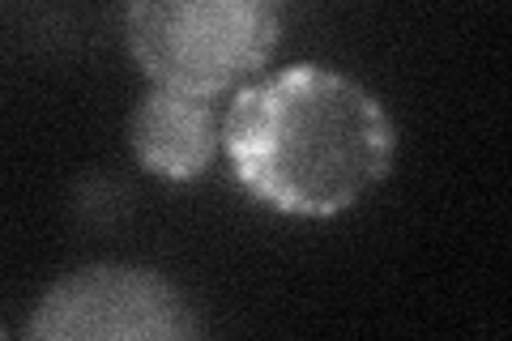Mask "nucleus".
<instances>
[{
  "instance_id": "4",
  "label": "nucleus",
  "mask_w": 512,
  "mask_h": 341,
  "mask_svg": "<svg viewBox=\"0 0 512 341\" xmlns=\"http://www.w3.org/2000/svg\"><path fill=\"white\" fill-rule=\"evenodd\" d=\"M128 145H133L137 162L150 175L188 184L214 162L222 145V124L210 99H192V94L154 86L128 120Z\"/></svg>"
},
{
  "instance_id": "1",
  "label": "nucleus",
  "mask_w": 512,
  "mask_h": 341,
  "mask_svg": "<svg viewBox=\"0 0 512 341\" xmlns=\"http://www.w3.org/2000/svg\"><path fill=\"white\" fill-rule=\"evenodd\" d=\"M393 150L384 103L325 64H286L248 81L222 116L235 184L286 218L346 214L389 175Z\"/></svg>"
},
{
  "instance_id": "2",
  "label": "nucleus",
  "mask_w": 512,
  "mask_h": 341,
  "mask_svg": "<svg viewBox=\"0 0 512 341\" xmlns=\"http://www.w3.org/2000/svg\"><path fill=\"white\" fill-rule=\"evenodd\" d=\"M282 0H128L124 43L154 86L218 99L269 64Z\"/></svg>"
},
{
  "instance_id": "3",
  "label": "nucleus",
  "mask_w": 512,
  "mask_h": 341,
  "mask_svg": "<svg viewBox=\"0 0 512 341\" xmlns=\"http://www.w3.org/2000/svg\"><path fill=\"white\" fill-rule=\"evenodd\" d=\"M197 333L201 320L184 290L137 265L64 273L26 320V337L39 341H175Z\"/></svg>"
}]
</instances>
